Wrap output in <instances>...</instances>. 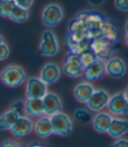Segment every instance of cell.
<instances>
[{"label":"cell","mask_w":128,"mask_h":147,"mask_svg":"<svg viewBox=\"0 0 128 147\" xmlns=\"http://www.w3.org/2000/svg\"><path fill=\"white\" fill-rule=\"evenodd\" d=\"M75 16L83 20L88 32L92 38L99 35L102 24L105 20V17L102 13L97 11H81Z\"/></svg>","instance_id":"cell-1"},{"label":"cell","mask_w":128,"mask_h":147,"mask_svg":"<svg viewBox=\"0 0 128 147\" xmlns=\"http://www.w3.org/2000/svg\"><path fill=\"white\" fill-rule=\"evenodd\" d=\"M0 78L5 86L10 87H17L21 86L25 81L27 74L20 66L12 64L6 66L1 71Z\"/></svg>","instance_id":"cell-2"},{"label":"cell","mask_w":128,"mask_h":147,"mask_svg":"<svg viewBox=\"0 0 128 147\" xmlns=\"http://www.w3.org/2000/svg\"><path fill=\"white\" fill-rule=\"evenodd\" d=\"M117 43H114L108 39L97 35L94 37L91 40V49L96 53V55L98 59L103 60V61H107L109 60L116 49V45Z\"/></svg>","instance_id":"cell-3"},{"label":"cell","mask_w":128,"mask_h":147,"mask_svg":"<svg viewBox=\"0 0 128 147\" xmlns=\"http://www.w3.org/2000/svg\"><path fill=\"white\" fill-rule=\"evenodd\" d=\"M41 55L44 57H54L59 51L58 39L52 30H45L41 36V41L39 47Z\"/></svg>","instance_id":"cell-4"},{"label":"cell","mask_w":128,"mask_h":147,"mask_svg":"<svg viewBox=\"0 0 128 147\" xmlns=\"http://www.w3.org/2000/svg\"><path fill=\"white\" fill-rule=\"evenodd\" d=\"M49 116L52 122L54 133L59 136H68L70 134L73 129V124L68 115L58 111Z\"/></svg>","instance_id":"cell-5"},{"label":"cell","mask_w":128,"mask_h":147,"mask_svg":"<svg viewBox=\"0 0 128 147\" xmlns=\"http://www.w3.org/2000/svg\"><path fill=\"white\" fill-rule=\"evenodd\" d=\"M41 19L43 24L47 28H54L63 19L62 8L56 4H49L42 11Z\"/></svg>","instance_id":"cell-6"},{"label":"cell","mask_w":128,"mask_h":147,"mask_svg":"<svg viewBox=\"0 0 128 147\" xmlns=\"http://www.w3.org/2000/svg\"><path fill=\"white\" fill-rule=\"evenodd\" d=\"M84 67L83 66L79 55L69 52L63 63V71L70 78H78L83 75Z\"/></svg>","instance_id":"cell-7"},{"label":"cell","mask_w":128,"mask_h":147,"mask_svg":"<svg viewBox=\"0 0 128 147\" xmlns=\"http://www.w3.org/2000/svg\"><path fill=\"white\" fill-rule=\"evenodd\" d=\"M47 92V85L41 78L31 77L27 80L25 94L27 98H43Z\"/></svg>","instance_id":"cell-8"},{"label":"cell","mask_w":128,"mask_h":147,"mask_svg":"<svg viewBox=\"0 0 128 147\" xmlns=\"http://www.w3.org/2000/svg\"><path fill=\"white\" fill-rule=\"evenodd\" d=\"M107 108L111 114L116 115L128 114V100L124 92H117L110 97Z\"/></svg>","instance_id":"cell-9"},{"label":"cell","mask_w":128,"mask_h":147,"mask_svg":"<svg viewBox=\"0 0 128 147\" xmlns=\"http://www.w3.org/2000/svg\"><path fill=\"white\" fill-rule=\"evenodd\" d=\"M110 97L111 96L105 90L97 89L94 91L86 104L91 110L98 112L107 107Z\"/></svg>","instance_id":"cell-10"},{"label":"cell","mask_w":128,"mask_h":147,"mask_svg":"<svg viewBox=\"0 0 128 147\" xmlns=\"http://www.w3.org/2000/svg\"><path fill=\"white\" fill-rule=\"evenodd\" d=\"M61 74V68L55 63H47L41 70L40 78L47 85H53L57 82Z\"/></svg>","instance_id":"cell-11"},{"label":"cell","mask_w":128,"mask_h":147,"mask_svg":"<svg viewBox=\"0 0 128 147\" xmlns=\"http://www.w3.org/2000/svg\"><path fill=\"white\" fill-rule=\"evenodd\" d=\"M105 71L111 78H120L126 73V65L121 58L111 57L105 63Z\"/></svg>","instance_id":"cell-12"},{"label":"cell","mask_w":128,"mask_h":147,"mask_svg":"<svg viewBox=\"0 0 128 147\" xmlns=\"http://www.w3.org/2000/svg\"><path fill=\"white\" fill-rule=\"evenodd\" d=\"M33 129V123L32 120L25 116H20L16 123L11 128V132L15 138H20L29 135Z\"/></svg>","instance_id":"cell-13"},{"label":"cell","mask_w":128,"mask_h":147,"mask_svg":"<svg viewBox=\"0 0 128 147\" xmlns=\"http://www.w3.org/2000/svg\"><path fill=\"white\" fill-rule=\"evenodd\" d=\"M106 73L105 63L103 60L97 59L92 63L84 68L83 76L89 81H94L101 78Z\"/></svg>","instance_id":"cell-14"},{"label":"cell","mask_w":128,"mask_h":147,"mask_svg":"<svg viewBox=\"0 0 128 147\" xmlns=\"http://www.w3.org/2000/svg\"><path fill=\"white\" fill-rule=\"evenodd\" d=\"M35 134L41 138H47L54 133V129L50 116L41 115L34 123Z\"/></svg>","instance_id":"cell-15"},{"label":"cell","mask_w":128,"mask_h":147,"mask_svg":"<svg viewBox=\"0 0 128 147\" xmlns=\"http://www.w3.org/2000/svg\"><path fill=\"white\" fill-rule=\"evenodd\" d=\"M44 104L45 115H51L61 110L62 107V102L61 98L55 92H47L45 96L42 98Z\"/></svg>","instance_id":"cell-16"},{"label":"cell","mask_w":128,"mask_h":147,"mask_svg":"<svg viewBox=\"0 0 128 147\" xmlns=\"http://www.w3.org/2000/svg\"><path fill=\"white\" fill-rule=\"evenodd\" d=\"M99 35L108 39L109 41L114 43H118L119 39V32L116 23L110 19L105 18L102 24Z\"/></svg>","instance_id":"cell-17"},{"label":"cell","mask_w":128,"mask_h":147,"mask_svg":"<svg viewBox=\"0 0 128 147\" xmlns=\"http://www.w3.org/2000/svg\"><path fill=\"white\" fill-rule=\"evenodd\" d=\"M112 116L106 112H99L92 119V125L96 131L99 133L108 132Z\"/></svg>","instance_id":"cell-18"},{"label":"cell","mask_w":128,"mask_h":147,"mask_svg":"<svg viewBox=\"0 0 128 147\" xmlns=\"http://www.w3.org/2000/svg\"><path fill=\"white\" fill-rule=\"evenodd\" d=\"M128 132V121L121 118H112L110 128L108 129L109 135L111 138H119Z\"/></svg>","instance_id":"cell-19"},{"label":"cell","mask_w":128,"mask_h":147,"mask_svg":"<svg viewBox=\"0 0 128 147\" xmlns=\"http://www.w3.org/2000/svg\"><path fill=\"white\" fill-rule=\"evenodd\" d=\"M95 89L91 83L81 82L76 85L74 89L75 98L81 103H87L89 99L91 98Z\"/></svg>","instance_id":"cell-20"},{"label":"cell","mask_w":128,"mask_h":147,"mask_svg":"<svg viewBox=\"0 0 128 147\" xmlns=\"http://www.w3.org/2000/svg\"><path fill=\"white\" fill-rule=\"evenodd\" d=\"M68 33L71 34H76V35H84L91 40L93 39L91 34L88 32V29L86 28V25L83 22V20L78 18L77 16H75L69 21Z\"/></svg>","instance_id":"cell-21"},{"label":"cell","mask_w":128,"mask_h":147,"mask_svg":"<svg viewBox=\"0 0 128 147\" xmlns=\"http://www.w3.org/2000/svg\"><path fill=\"white\" fill-rule=\"evenodd\" d=\"M25 110L27 115L39 117L45 114L42 98H27L25 100Z\"/></svg>","instance_id":"cell-22"},{"label":"cell","mask_w":128,"mask_h":147,"mask_svg":"<svg viewBox=\"0 0 128 147\" xmlns=\"http://www.w3.org/2000/svg\"><path fill=\"white\" fill-rule=\"evenodd\" d=\"M19 117L20 116L16 112L11 109H9L8 111L0 115V130L5 131L11 129V128L13 126Z\"/></svg>","instance_id":"cell-23"},{"label":"cell","mask_w":128,"mask_h":147,"mask_svg":"<svg viewBox=\"0 0 128 147\" xmlns=\"http://www.w3.org/2000/svg\"><path fill=\"white\" fill-rule=\"evenodd\" d=\"M29 11L28 9L23 8L21 6L16 5V7L11 11L9 18L16 23H23L28 20Z\"/></svg>","instance_id":"cell-24"},{"label":"cell","mask_w":128,"mask_h":147,"mask_svg":"<svg viewBox=\"0 0 128 147\" xmlns=\"http://www.w3.org/2000/svg\"><path fill=\"white\" fill-rule=\"evenodd\" d=\"M74 118L80 123H88L92 120V115L88 109L79 108L76 109L74 111Z\"/></svg>","instance_id":"cell-25"},{"label":"cell","mask_w":128,"mask_h":147,"mask_svg":"<svg viewBox=\"0 0 128 147\" xmlns=\"http://www.w3.org/2000/svg\"><path fill=\"white\" fill-rule=\"evenodd\" d=\"M16 5L15 0H0V15L9 18Z\"/></svg>","instance_id":"cell-26"},{"label":"cell","mask_w":128,"mask_h":147,"mask_svg":"<svg viewBox=\"0 0 128 147\" xmlns=\"http://www.w3.org/2000/svg\"><path fill=\"white\" fill-rule=\"evenodd\" d=\"M79 58L84 68L87 67V66L91 63H92L97 59H98L96 53L91 49H88L84 50L83 52H82L81 54H79Z\"/></svg>","instance_id":"cell-27"},{"label":"cell","mask_w":128,"mask_h":147,"mask_svg":"<svg viewBox=\"0 0 128 147\" xmlns=\"http://www.w3.org/2000/svg\"><path fill=\"white\" fill-rule=\"evenodd\" d=\"M10 109L16 112L19 116L27 115V110H25V100H15L13 103L11 105Z\"/></svg>","instance_id":"cell-28"},{"label":"cell","mask_w":128,"mask_h":147,"mask_svg":"<svg viewBox=\"0 0 128 147\" xmlns=\"http://www.w3.org/2000/svg\"><path fill=\"white\" fill-rule=\"evenodd\" d=\"M10 54V49L5 42H3L0 45V61L5 60Z\"/></svg>","instance_id":"cell-29"},{"label":"cell","mask_w":128,"mask_h":147,"mask_svg":"<svg viewBox=\"0 0 128 147\" xmlns=\"http://www.w3.org/2000/svg\"><path fill=\"white\" fill-rule=\"evenodd\" d=\"M114 5L115 7L121 11H128V0H114Z\"/></svg>","instance_id":"cell-30"},{"label":"cell","mask_w":128,"mask_h":147,"mask_svg":"<svg viewBox=\"0 0 128 147\" xmlns=\"http://www.w3.org/2000/svg\"><path fill=\"white\" fill-rule=\"evenodd\" d=\"M17 5L25 9H29L33 3V0H15Z\"/></svg>","instance_id":"cell-31"},{"label":"cell","mask_w":128,"mask_h":147,"mask_svg":"<svg viewBox=\"0 0 128 147\" xmlns=\"http://www.w3.org/2000/svg\"><path fill=\"white\" fill-rule=\"evenodd\" d=\"M115 147H128V140L125 138H119L112 144Z\"/></svg>","instance_id":"cell-32"},{"label":"cell","mask_w":128,"mask_h":147,"mask_svg":"<svg viewBox=\"0 0 128 147\" xmlns=\"http://www.w3.org/2000/svg\"><path fill=\"white\" fill-rule=\"evenodd\" d=\"M1 146L2 147H19V146H21L20 144L17 143L16 141L14 140H5L4 141L2 144H1Z\"/></svg>","instance_id":"cell-33"},{"label":"cell","mask_w":128,"mask_h":147,"mask_svg":"<svg viewBox=\"0 0 128 147\" xmlns=\"http://www.w3.org/2000/svg\"><path fill=\"white\" fill-rule=\"evenodd\" d=\"M88 2L89 5H91L93 6H99L104 4L105 2V0H88Z\"/></svg>","instance_id":"cell-34"},{"label":"cell","mask_w":128,"mask_h":147,"mask_svg":"<svg viewBox=\"0 0 128 147\" xmlns=\"http://www.w3.org/2000/svg\"><path fill=\"white\" fill-rule=\"evenodd\" d=\"M27 146H44V144H38L37 142H32L31 144H27Z\"/></svg>","instance_id":"cell-35"},{"label":"cell","mask_w":128,"mask_h":147,"mask_svg":"<svg viewBox=\"0 0 128 147\" xmlns=\"http://www.w3.org/2000/svg\"><path fill=\"white\" fill-rule=\"evenodd\" d=\"M124 94H125V98H126L127 100H128V86L125 88V92H124Z\"/></svg>","instance_id":"cell-36"},{"label":"cell","mask_w":128,"mask_h":147,"mask_svg":"<svg viewBox=\"0 0 128 147\" xmlns=\"http://www.w3.org/2000/svg\"><path fill=\"white\" fill-rule=\"evenodd\" d=\"M3 42H4V38H3V36L1 34H0V45H1Z\"/></svg>","instance_id":"cell-37"},{"label":"cell","mask_w":128,"mask_h":147,"mask_svg":"<svg viewBox=\"0 0 128 147\" xmlns=\"http://www.w3.org/2000/svg\"><path fill=\"white\" fill-rule=\"evenodd\" d=\"M125 42H126V45L128 46V32L125 34Z\"/></svg>","instance_id":"cell-38"},{"label":"cell","mask_w":128,"mask_h":147,"mask_svg":"<svg viewBox=\"0 0 128 147\" xmlns=\"http://www.w3.org/2000/svg\"><path fill=\"white\" fill-rule=\"evenodd\" d=\"M125 31H126V33L128 32V19H127L126 23H125Z\"/></svg>","instance_id":"cell-39"}]
</instances>
